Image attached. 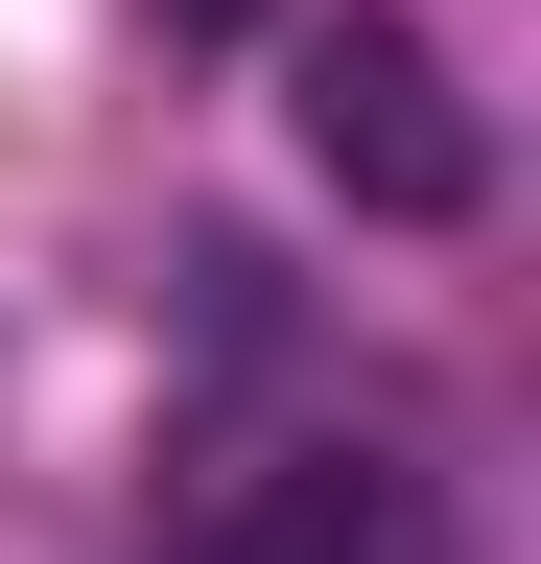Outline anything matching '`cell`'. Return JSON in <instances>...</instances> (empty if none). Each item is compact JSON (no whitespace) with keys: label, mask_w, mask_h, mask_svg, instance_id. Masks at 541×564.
I'll return each mask as SVG.
<instances>
[{"label":"cell","mask_w":541,"mask_h":564,"mask_svg":"<svg viewBox=\"0 0 541 564\" xmlns=\"http://www.w3.org/2000/svg\"><path fill=\"white\" fill-rule=\"evenodd\" d=\"M306 165L377 212V236H447L470 188H495V141H470V95H447V47L424 24H306Z\"/></svg>","instance_id":"1"},{"label":"cell","mask_w":541,"mask_h":564,"mask_svg":"<svg viewBox=\"0 0 541 564\" xmlns=\"http://www.w3.org/2000/svg\"><path fill=\"white\" fill-rule=\"evenodd\" d=\"M188 564H447V494L400 470V447H283V470L213 494Z\"/></svg>","instance_id":"2"},{"label":"cell","mask_w":541,"mask_h":564,"mask_svg":"<svg viewBox=\"0 0 541 564\" xmlns=\"http://www.w3.org/2000/svg\"><path fill=\"white\" fill-rule=\"evenodd\" d=\"M165 24H236V0H165Z\"/></svg>","instance_id":"3"}]
</instances>
